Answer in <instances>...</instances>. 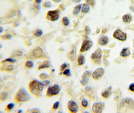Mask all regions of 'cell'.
Wrapping results in <instances>:
<instances>
[{"label": "cell", "mask_w": 134, "mask_h": 113, "mask_svg": "<svg viewBox=\"0 0 134 113\" xmlns=\"http://www.w3.org/2000/svg\"><path fill=\"white\" fill-rule=\"evenodd\" d=\"M44 86L43 83L37 80H34L29 84V87L30 91L32 94L36 96H39L43 91Z\"/></svg>", "instance_id": "1"}, {"label": "cell", "mask_w": 134, "mask_h": 113, "mask_svg": "<svg viewBox=\"0 0 134 113\" xmlns=\"http://www.w3.org/2000/svg\"><path fill=\"white\" fill-rule=\"evenodd\" d=\"M30 99V96L25 89L22 88L19 90L16 95V100L19 102H26Z\"/></svg>", "instance_id": "2"}, {"label": "cell", "mask_w": 134, "mask_h": 113, "mask_svg": "<svg viewBox=\"0 0 134 113\" xmlns=\"http://www.w3.org/2000/svg\"><path fill=\"white\" fill-rule=\"evenodd\" d=\"M102 55V51L101 49H97L94 53L92 54L91 58L95 63L99 64L101 61V57Z\"/></svg>", "instance_id": "3"}, {"label": "cell", "mask_w": 134, "mask_h": 113, "mask_svg": "<svg viewBox=\"0 0 134 113\" xmlns=\"http://www.w3.org/2000/svg\"><path fill=\"white\" fill-rule=\"evenodd\" d=\"M60 91V88L59 85L55 84L52 87L48 88L47 91V96H54L58 94Z\"/></svg>", "instance_id": "4"}, {"label": "cell", "mask_w": 134, "mask_h": 113, "mask_svg": "<svg viewBox=\"0 0 134 113\" xmlns=\"http://www.w3.org/2000/svg\"><path fill=\"white\" fill-rule=\"evenodd\" d=\"M59 18V12L57 10L48 11L47 15V18L51 21H55L58 20Z\"/></svg>", "instance_id": "5"}, {"label": "cell", "mask_w": 134, "mask_h": 113, "mask_svg": "<svg viewBox=\"0 0 134 113\" xmlns=\"http://www.w3.org/2000/svg\"><path fill=\"white\" fill-rule=\"evenodd\" d=\"M113 36L117 39L121 41H125L127 38L126 34L120 30H117L114 32Z\"/></svg>", "instance_id": "6"}, {"label": "cell", "mask_w": 134, "mask_h": 113, "mask_svg": "<svg viewBox=\"0 0 134 113\" xmlns=\"http://www.w3.org/2000/svg\"><path fill=\"white\" fill-rule=\"evenodd\" d=\"M93 45V43L90 40H85L82 44L80 52H84L89 50Z\"/></svg>", "instance_id": "7"}, {"label": "cell", "mask_w": 134, "mask_h": 113, "mask_svg": "<svg viewBox=\"0 0 134 113\" xmlns=\"http://www.w3.org/2000/svg\"><path fill=\"white\" fill-rule=\"evenodd\" d=\"M90 75L91 71H86L83 73L82 76V80H80V83L82 85H85L88 84Z\"/></svg>", "instance_id": "8"}, {"label": "cell", "mask_w": 134, "mask_h": 113, "mask_svg": "<svg viewBox=\"0 0 134 113\" xmlns=\"http://www.w3.org/2000/svg\"><path fill=\"white\" fill-rule=\"evenodd\" d=\"M105 72L104 69L102 68H98L95 70L93 73V77L94 80H98L104 75Z\"/></svg>", "instance_id": "9"}, {"label": "cell", "mask_w": 134, "mask_h": 113, "mask_svg": "<svg viewBox=\"0 0 134 113\" xmlns=\"http://www.w3.org/2000/svg\"><path fill=\"white\" fill-rule=\"evenodd\" d=\"M103 109H104V104L100 103H95L92 107V111L93 113H102Z\"/></svg>", "instance_id": "10"}, {"label": "cell", "mask_w": 134, "mask_h": 113, "mask_svg": "<svg viewBox=\"0 0 134 113\" xmlns=\"http://www.w3.org/2000/svg\"><path fill=\"white\" fill-rule=\"evenodd\" d=\"M68 108L71 112L76 113L78 111V106L74 101L70 100L68 103Z\"/></svg>", "instance_id": "11"}, {"label": "cell", "mask_w": 134, "mask_h": 113, "mask_svg": "<svg viewBox=\"0 0 134 113\" xmlns=\"http://www.w3.org/2000/svg\"><path fill=\"white\" fill-rule=\"evenodd\" d=\"M32 55L36 58H39L43 55V51L39 47H37L33 50L32 52Z\"/></svg>", "instance_id": "12"}, {"label": "cell", "mask_w": 134, "mask_h": 113, "mask_svg": "<svg viewBox=\"0 0 134 113\" xmlns=\"http://www.w3.org/2000/svg\"><path fill=\"white\" fill-rule=\"evenodd\" d=\"M108 42V38L106 36H102L99 39L98 43L99 44L102 45H106Z\"/></svg>", "instance_id": "13"}, {"label": "cell", "mask_w": 134, "mask_h": 113, "mask_svg": "<svg viewBox=\"0 0 134 113\" xmlns=\"http://www.w3.org/2000/svg\"><path fill=\"white\" fill-rule=\"evenodd\" d=\"M68 57L71 61L75 60L76 58V49L75 46L73 47V48L72 49L71 52L68 54Z\"/></svg>", "instance_id": "14"}, {"label": "cell", "mask_w": 134, "mask_h": 113, "mask_svg": "<svg viewBox=\"0 0 134 113\" xmlns=\"http://www.w3.org/2000/svg\"><path fill=\"white\" fill-rule=\"evenodd\" d=\"M130 51L128 48H124L120 53V55L122 57H127L130 55Z\"/></svg>", "instance_id": "15"}, {"label": "cell", "mask_w": 134, "mask_h": 113, "mask_svg": "<svg viewBox=\"0 0 134 113\" xmlns=\"http://www.w3.org/2000/svg\"><path fill=\"white\" fill-rule=\"evenodd\" d=\"M85 61V57H84L83 55H80L78 58H77V62L78 65H83Z\"/></svg>", "instance_id": "16"}, {"label": "cell", "mask_w": 134, "mask_h": 113, "mask_svg": "<svg viewBox=\"0 0 134 113\" xmlns=\"http://www.w3.org/2000/svg\"><path fill=\"white\" fill-rule=\"evenodd\" d=\"M50 63L48 61H45L43 63H42L41 65H40L38 67V69H42V68H48L50 67Z\"/></svg>", "instance_id": "17"}, {"label": "cell", "mask_w": 134, "mask_h": 113, "mask_svg": "<svg viewBox=\"0 0 134 113\" xmlns=\"http://www.w3.org/2000/svg\"><path fill=\"white\" fill-rule=\"evenodd\" d=\"M81 5L80 4L78 5L76 7H75L73 11V14L75 15L78 14L79 13L80 10H81Z\"/></svg>", "instance_id": "18"}, {"label": "cell", "mask_w": 134, "mask_h": 113, "mask_svg": "<svg viewBox=\"0 0 134 113\" xmlns=\"http://www.w3.org/2000/svg\"><path fill=\"white\" fill-rule=\"evenodd\" d=\"M132 19V17L131 16V15L129 14H127L124 15L123 17H122V20H123L124 22L128 23L131 21Z\"/></svg>", "instance_id": "19"}, {"label": "cell", "mask_w": 134, "mask_h": 113, "mask_svg": "<svg viewBox=\"0 0 134 113\" xmlns=\"http://www.w3.org/2000/svg\"><path fill=\"white\" fill-rule=\"evenodd\" d=\"M89 5L86 4H83L82 7V10H81V12L82 13H87L89 11Z\"/></svg>", "instance_id": "20"}, {"label": "cell", "mask_w": 134, "mask_h": 113, "mask_svg": "<svg viewBox=\"0 0 134 113\" xmlns=\"http://www.w3.org/2000/svg\"><path fill=\"white\" fill-rule=\"evenodd\" d=\"M110 94H111V92L110 90H106L102 92V96L103 98H108L110 95Z\"/></svg>", "instance_id": "21"}, {"label": "cell", "mask_w": 134, "mask_h": 113, "mask_svg": "<svg viewBox=\"0 0 134 113\" xmlns=\"http://www.w3.org/2000/svg\"><path fill=\"white\" fill-rule=\"evenodd\" d=\"M43 34V32H42V31L41 30H40V29H38L36 31H35V32H34V35H35V36H37V37H40Z\"/></svg>", "instance_id": "22"}, {"label": "cell", "mask_w": 134, "mask_h": 113, "mask_svg": "<svg viewBox=\"0 0 134 113\" xmlns=\"http://www.w3.org/2000/svg\"><path fill=\"white\" fill-rule=\"evenodd\" d=\"M62 22L65 26H68L69 24V21L68 19L66 17L63 18Z\"/></svg>", "instance_id": "23"}, {"label": "cell", "mask_w": 134, "mask_h": 113, "mask_svg": "<svg viewBox=\"0 0 134 113\" xmlns=\"http://www.w3.org/2000/svg\"><path fill=\"white\" fill-rule=\"evenodd\" d=\"M26 67L28 68H31L33 67V62L31 61H28L25 64Z\"/></svg>", "instance_id": "24"}, {"label": "cell", "mask_w": 134, "mask_h": 113, "mask_svg": "<svg viewBox=\"0 0 134 113\" xmlns=\"http://www.w3.org/2000/svg\"><path fill=\"white\" fill-rule=\"evenodd\" d=\"M8 96V94L6 92H2L1 93V96H0V98H1V100H5L7 98Z\"/></svg>", "instance_id": "25"}, {"label": "cell", "mask_w": 134, "mask_h": 113, "mask_svg": "<svg viewBox=\"0 0 134 113\" xmlns=\"http://www.w3.org/2000/svg\"><path fill=\"white\" fill-rule=\"evenodd\" d=\"M81 105L83 107H86L88 105V102L87 100L85 99H83L81 101Z\"/></svg>", "instance_id": "26"}, {"label": "cell", "mask_w": 134, "mask_h": 113, "mask_svg": "<svg viewBox=\"0 0 134 113\" xmlns=\"http://www.w3.org/2000/svg\"><path fill=\"white\" fill-rule=\"evenodd\" d=\"M48 77V75H46V74H45V73H41V75H39L40 79H41V80L46 79Z\"/></svg>", "instance_id": "27"}, {"label": "cell", "mask_w": 134, "mask_h": 113, "mask_svg": "<svg viewBox=\"0 0 134 113\" xmlns=\"http://www.w3.org/2000/svg\"><path fill=\"white\" fill-rule=\"evenodd\" d=\"M63 74L64 75H66L67 76H70L71 75H70V70L69 69H65L63 72Z\"/></svg>", "instance_id": "28"}, {"label": "cell", "mask_w": 134, "mask_h": 113, "mask_svg": "<svg viewBox=\"0 0 134 113\" xmlns=\"http://www.w3.org/2000/svg\"><path fill=\"white\" fill-rule=\"evenodd\" d=\"M43 6L45 7L49 8L51 6V4L50 2H46L43 3Z\"/></svg>", "instance_id": "29"}, {"label": "cell", "mask_w": 134, "mask_h": 113, "mask_svg": "<svg viewBox=\"0 0 134 113\" xmlns=\"http://www.w3.org/2000/svg\"><path fill=\"white\" fill-rule=\"evenodd\" d=\"M16 59H13V58H7V59H5L4 61H3L2 62H6V61H8V62H15V61H16Z\"/></svg>", "instance_id": "30"}, {"label": "cell", "mask_w": 134, "mask_h": 113, "mask_svg": "<svg viewBox=\"0 0 134 113\" xmlns=\"http://www.w3.org/2000/svg\"><path fill=\"white\" fill-rule=\"evenodd\" d=\"M59 102H55L54 105H53V109H54V110H56V109H58V107H59Z\"/></svg>", "instance_id": "31"}, {"label": "cell", "mask_w": 134, "mask_h": 113, "mask_svg": "<svg viewBox=\"0 0 134 113\" xmlns=\"http://www.w3.org/2000/svg\"><path fill=\"white\" fill-rule=\"evenodd\" d=\"M2 38L3 39H10L12 38V36H11L10 34H7L4 36H3Z\"/></svg>", "instance_id": "32"}, {"label": "cell", "mask_w": 134, "mask_h": 113, "mask_svg": "<svg viewBox=\"0 0 134 113\" xmlns=\"http://www.w3.org/2000/svg\"><path fill=\"white\" fill-rule=\"evenodd\" d=\"M85 33L89 35L90 33V29L89 26H86L85 28Z\"/></svg>", "instance_id": "33"}, {"label": "cell", "mask_w": 134, "mask_h": 113, "mask_svg": "<svg viewBox=\"0 0 134 113\" xmlns=\"http://www.w3.org/2000/svg\"><path fill=\"white\" fill-rule=\"evenodd\" d=\"M14 107V104L13 103H10L7 106V109L8 110H10L11 109H12Z\"/></svg>", "instance_id": "34"}, {"label": "cell", "mask_w": 134, "mask_h": 113, "mask_svg": "<svg viewBox=\"0 0 134 113\" xmlns=\"http://www.w3.org/2000/svg\"><path fill=\"white\" fill-rule=\"evenodd\" d=\"M13 69V66L12 65H9L6 67V71H11Z\"/></svg>", "instance_id": "35"}, {"label": "cell", "mask_w": 134, "mask_h": 113, "mask_svg": "<svg viewBox=\"0 0 134 113\" xmlns=\"http://www.w3.org/2000/svg\"><path fill=\"white\" fill-rule=\"evenodd\" d=\"M86 1L88 2V3L91 6H93L94 5V1L93 0H86Z\"/></svg>", "instance_id": "36"}, {"label": "cell", "mask_w": 134, "mask_h": 113, "mask_svg": "<svg viewBox=\"0 0 134 113\" xmlns=\"http://www.w3.org/2000/svg\"><path fill=\"white\" fill-rule=\"evenodd\" d=\"M129 88L131 91H134V84H132L130 85Z\"/></svg>", "instance_id": "37"}, {"label": "cell", "mask_w": 134, "mask_h": 113, "mask_svg": "<svg viewBox=\"0 0 134 113\" xmlns=\"http://www.w3.org/2000/svg\"><path fill=\"white\" fill-rule=\"evenodd\" d=\"M67 67V64L66 63H63V64H62V65H61V68L62 70H63L65 68H66Z\"/></svg>", "instance_id": "38"}, {"label": "cell", "mask_w": 134, "mask_h": 113, "mask_svg": "<svg viewBox=\"0 0 134 113\" xmlns=\"http://www.w3.org/2000/svg\"><path fill=\"white\" fill-rule=\"evenodd\" d=\"M43 83L44 85H48L50 84V81H48V80H44L43 81Z\"/></svg>", "instance_id": "39"}, {"label": "cell", "mask_w": 134, "mask_h": 113, "mask_svg": "<svg viewBox=\"0 0 134 113\" xmlns=\"http://www.w3.org/2000/svg\"><path fill=\"white\" fill-rule=\"evenodd\" d=\"M72 2H73L74 3H79L80 1H81V0H71Z\"/></svg>", "instance_id": "40"}, {"label": "cell", "mask_w": 134, "mask_h": 113, "mask_svg": "<svg viewBox=\"0 0 134 113\" xmlns=\"http://www.w3.org/2000/svg\"><path fill=\"white\" fill-rule=\"evenodd\" d=\"M41 1H42V0H36V3H37L38 4L40 3L41 2Z\"/></svg>", "instance_id": "41"}, {"label": "cell", "mask_w": 134, "mask_h": 113, "mask_svg": "<svg viewBox=\"0 0 134 113\" xmlns=\"http://www.w3.org/2000/svg\"><path fill=\"white\" fill-rule=\"evenodd\" d=\"M53 1L55 2H56V3H58L59 2H60L61 0H53Z\"/></svg>", "instance_id": "42"}, {"label": "cell", "mask_w": 134, "mask_h": 113, "mask_svg": "<svg viewBox=\"0 0 134 113\" xmlns=\"http://www.w3.org/2000/svg\"><path fill=\"white\" fill-rule=\"evenodd\" d=\"M0 29H1V33H2V31H3V28H2V27H1V28H0Z\"/></svg>", "instance_id": "43"}, {"label": "cell", "mask_w": 134, "mask_h": 113, "mask_svg": "<svg viewBox=\"0 0 134 113\" xmlns=\"http://www.w3.org/2000/svg\"><path fill=\"white\" fill-rule=\"evenodd\" d=\"M22 110H19V111H18V113H22Z\"/></svg>", "instance_id": "44"}, {"label": "cell", "mask_w": 134, "mask_h": 113, "mask_svg": "<svg viewBox=\"0 0 134 113\" xmlns=\"http://www.w3.org/2000/svg\"></svg>", "instance_id": "45"}]
</instances>
